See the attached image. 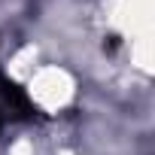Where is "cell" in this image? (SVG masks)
<instances>
[{
    "instance_id": "1",
    "label": "cell",
    "mask_w": 155,
    "mask_h": 155,
    "mask_svg": "<svg viewBox=\"0 0 155 155\" xmlns=\"http://www.w3.org/2000/svg\"><path fill=\"white\" fill-rule=\"evenodd\" d=\"M0 97H3V104L9 107L12 119H18V122H31V119L40 116V110L34 107V101L28 97V91L21 85H15L12 79H6V76H0Z\"/></svg>"
},
{
    "instance_id": "2",
    "label": "cell",
    "mask_w": 155,
    "mask_h": 155,
    "mask_svg": "<svg viewBox=\"0 0 155 155\" xmlns=\"http://www.w3.org/2000/svg\"><path fill=\"white\" fill-rule=\"evenodd\" d=\"M0 128H3V113H0Z\"/></svg>"
}]
</instances>
